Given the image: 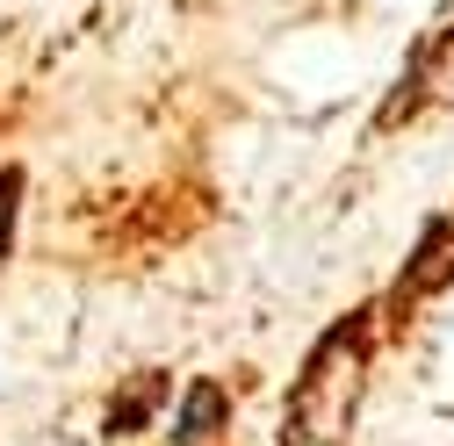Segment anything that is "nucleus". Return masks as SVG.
<instances>
[{
	"label": "nucleus",
	"instance_id": "nucleus-3",
	"mask_svg": "<svg viewBox=\"0 0 454 446\" xmlns=\"http://www.w3.org/2000/svg\"><path fill=\"white\" fill-rule=\"evenodd\" d=\"M174 396V374L166 367H145V374H130L116 396H108V418H101V432L108 439H130V432H145L152 418H159V404Z\"/></svg>",
	"mask_w": 454,
	"mask_h": 446
},
{
	"label": "nucleus",
	"instance_id": "nucleus-1",
	"mask_svg": "<svg viewBox=\"0 0 454 446\" xmlns=\"http://www.w3.org/2000/svg\"><path fill=\"white\" fill-rule=\"evenodd\" d=\"M440 288H454V223L447 216H433L419 231L411 266L396 273V303H419V296H440Z\"/></svg>",
	"mask_w": 454,
	"mask_h": 446
},
{
	"label": "nucleus",
	"instance_id": "nucleus-2",
	"mask_svg": "<svg viewBox=\"0 0 454 446\" xmlns=\"http://www.w3.org/2000/svg\"><path fill=\"white\" fill-rule=\"evenodd\" d=\"M223 425H231V388L223 381H209V374H195L188 388H181V411H174V446H209Z\"/></svg>",
	"mask_w": 454,
	"mask_h": 446
},
{
	"label": "nucleus",
	"instance_id": "nucleus-4",
	"mask_svg": "<svg viewBox=\"0 0 454 446\" xmlns=\"http://www.w3.org/2000/svg\"><path fill=\"white\" fill-rule=\"evenodd\" d=\"M22 195H29V173H22V165H0V259L15 252V223H22Z\"/></svg>",
	"mask_w": 454,
	"mask_h": 446
}]
</instances>
